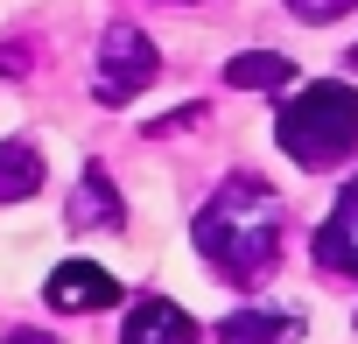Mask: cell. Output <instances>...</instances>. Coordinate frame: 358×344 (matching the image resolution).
I'll use <instances>...</instances> for the list:
<instances>
[{"mask_svg":"<svg viewBox=\"0 0 358 344\" xmlns=\"http://www.w3.org/2000/svg\"><path fill=\"white\" fill-rule=\"evenodd\" d=\"M197 253L225 281H267L281 260V197L260 176H232L204 211H197Z\"/></svg>","mask_w":358,"mask_h":344,"instance_id":"1","label":"cell"},{"mask_svg":"<svg viewBox=\"0 0 358 344\" xmlns=\"http://www.w3.org/2000/svg\"><path fill=\"white\" fill-rule=\"evenodd\" d=\"M274 141L302 162V169H330L358 148V92L344 78H323V85H302L281 120H274Z\"/></svg>","mask_w":358,"mask_h":344,"instance_id":"2","label":"cell"},{"mask_svg":"<svg viewBox=\"0 0 358 344\" xmlns=\"http://www.w3.org/2000/svg\"><path fill=\"white\" fill-rule=\"evenodd\" d=\"M155 71H162V57H155V43L134 29V22H120V29H106V43H99V106H127V99H141L148 85H155Z\"/></svg>","mask_w":358,"mask_h":344,"instance_id":"3","label":"cell"},{"mask_svg":"<svg viewBox=\"0 0 358 344\" xmlns=\"http://www.w3.org/2000/svg\"><path fill=\"white\" fill-rule=\"evenodd\" d=\"M43 295H50L57 309H71V316H92V309H113V302H120V281H113L99 260H64Z\"/></svg>","mask_w":358,"mask_h":344,"instance_id":"4","label":"cell"},{"mask_svg":"<svg viewBox=\"0 0 358 344\" xmlns=\"http://www.w3.org/2000/svg\"><path fill=\"white\" fill-rule=\"evenodd\" d=\"M316 260H323L330 274H358V183H344L337 211L323 218V232H316Z\"/></svg>","mask_w":358,"mask_h":344,"instance_id":"5","label":"cell"},{"mask_svg":"<svg viewBox=\"0 0 358 344\" xmlns=\"http://www.w3.org/2000/svg\"><path fill=\"white\" fill-rule=\"evenodd\" d=\"M218 344H302L295 309H232L218 323Z\"/></svg>","mask_w":358,"mask_h":344,"instance_id":"6","label":"cell"},{"mask_svg":"<svg viewBox=\"0 0 358 344\" xmlns=\"http://www.w3.org/2000/svg\"><path fill=\"white\" fill-rule=\"evenodd\" d=\"M127 344H197V323L176 309V302L148 295V302H134V316H127Z\"/></svg>","mask_w":358,"mask_h":344,"instance_id":"7","label":"cell"},{"mask_svg":"<svg viewBox=\"0 0 358 344\" xmlns=\"http://www.w3.org/2000/svg\"><path fill=\"white\" fill-rule=\"evenodd\" d=\"M225 85H232V92H288V85H295V64L274 57V50H246V57L225 64Z\"/></svg>","mask_w":358,"mask_h":344,"instance_id":"8","label":"cell"},{"mask_svg":"<svg viewBox=\"0 0 358 344\" xmlns=\"http://www.w3.org/2000/svg\"><path fill=\"white\" fill-rule=\"evenodd\" d=\"M36 190H43V155L29 141H8L0 148V204H22Z\"/></svg>","mask_w":358,"mask_h":344,"instance_id":"9","label":"cell"},{"mask_svg":"<svg viewBox=\"0 0 358 344\" xmlns=\"http://www.w3.org/2000/svg\"><path fill=\"white\" fill-rule=\"evenodd\" d=\"M71 225H120V204H113V183H106L99 162L85 169V183H78V197H71Z\"/></svg>","mask_w":358,"mask_h":344,"instance_id":"10","label":"cell"},{"mask_svg":"<svg viewBox=\"0 0 358 344\" xmlns=\"http://www.w3.org/2000/svg\"><path fill=\"white\" fill-rule=\"evenodd\" d=\"M344 8H358V0H288V15H302V22H337Z\"/></svg>","mask_w":358,"mask_h":344,"instance_id":"11","label":"cell"},{"mask_svg":"<svg viewBox=\"0 0 358 344\" xmlns=\"http://www.w3.org/2000/svg\"><path fill=\"white\" fill-rule=\"evenodd\" d=\"M8 344H57L50 330H8Z\"/></svg>","mask_w":358,"mask_h":344,"instance_id":"12","label":"cell"},{"mask_svg":"<svg viewBox=\"0 0 358 344\" xmlns=\"http://www.w3.org/2000/svg\"><path fill=\"white\" fill-rule=\"evenodd\" d=\"M351 64H358V50H351Z\"/></svg>","mask_w":358,"mask_h":344,"instance_id":"13","label":"cell"}]
</instances>
